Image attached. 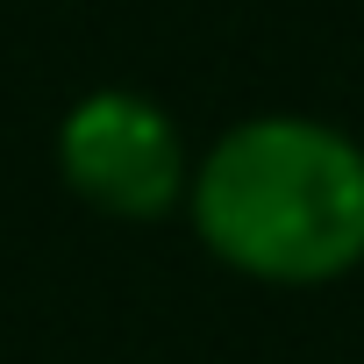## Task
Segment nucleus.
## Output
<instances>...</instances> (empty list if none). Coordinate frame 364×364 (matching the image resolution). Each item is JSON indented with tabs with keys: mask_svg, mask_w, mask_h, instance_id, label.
<instances>
[{
	"mask_svg": "<svg viewBox=\"0 0 364 364\" xmlns=\"http://www.w3.org/2000/svg\"><path fill=\"white\" fill-rule=\"evenodd\" d=\"M208 250L272 286H321L364 257V143L307 114H250L193 171Z\"/></svg>",
	"mask_w": 364,
	"mask_h": 364,
	"instance_id": "1",
	"label": "nucleus"
},
{
	"mask_svg": "<svg viewBox=\"0 0 364 364\" xmlns=\"http://www.w3.org/2000/svg\"><path fill=\"white\" fill-rule=\"evenodd\" d=\"M58 171L79 200L122 222H157L193 193V164L178 122L150 93L100 86L58 122Z\"/></svg>",
	"mask_w": 364,
	"mask_h": 364,
	"instance_id": "2",
	"label": "nucleus"
}]
</instances>
